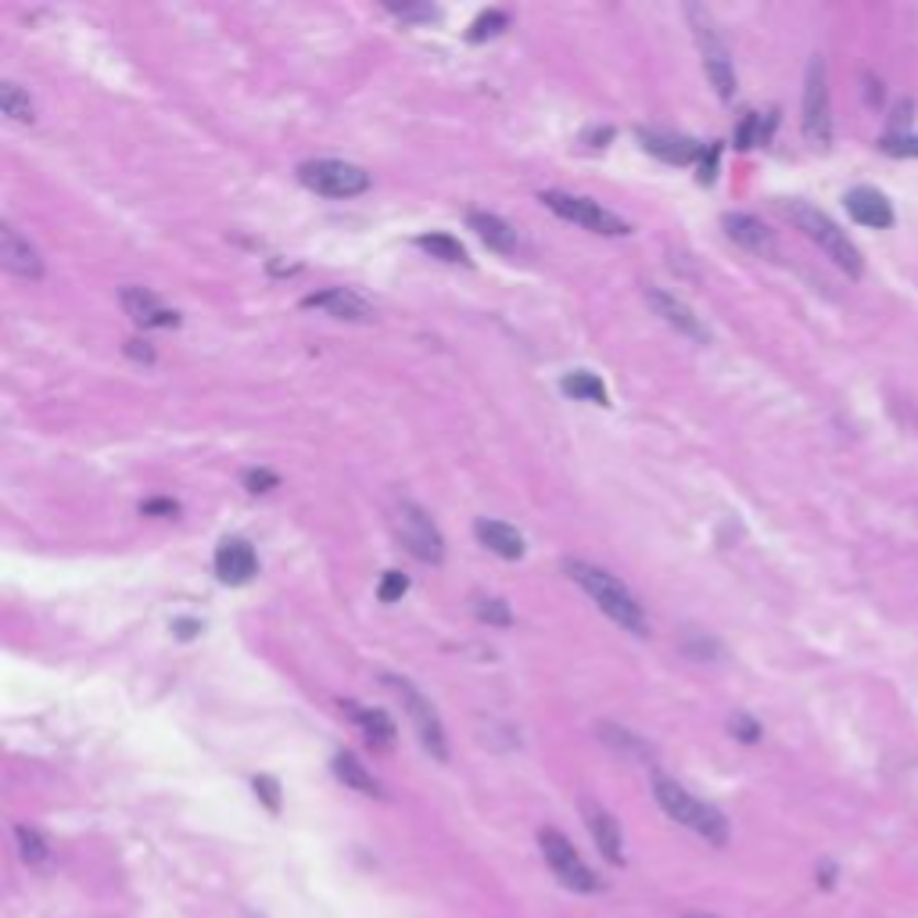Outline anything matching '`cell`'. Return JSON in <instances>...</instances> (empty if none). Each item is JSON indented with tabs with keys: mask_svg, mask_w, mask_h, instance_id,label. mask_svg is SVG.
Returning a JSON list of instances; mask_svg holds the SVG:
<instances>
[{
	"mask_svg": "<svg viewBox=\"0 0 918 918\" xmlns=\"http://www.w3.org/2000/svg\"><path fill=\"white\" fill-rule=\"evenodd\" d=\"M542 204L545 209H553L560 219H567V223H578V226L593 230V234H602V237H628L632 234V223H624L618 212L602 209V204L593 201V198L564 195V190H545Z\"/></svg>",
	"mask_w": 918,
	"mask_h": 918,
	"instance_id": "obj_7",
	"label": "cell"
},
{
	"mask_svg": "<svg viewBox=\"0 0 918 918\" xmlns=\"http://www.w3.org/2000/svg\"><path fill=\"white\" fill-rule=\"evenodd\" d=\"M564 571H567V578L582 588V593L593 596V602L607 613L613 624H621L624 632H632V635H650V621H646L642 602L628 593V588L613 578L610 571L588 564V560H564Z\"/></svg>",
	"mask_w": 918,
	"mask_h": 918,
	"instance_id": "obj_1",
	"label": "cell"
},
{
	"mask_svg": "<svg viewBox=\"0 0 918 918\" xmlns=\"http://www.w3.org/2000/svg\"><path fill=\"white\" fill-rule=\"evenodd\" d=\"M725 234H729L735 244H743L746 252H757V255H775V234L768 226L761 223L757 215H746V212H729L721 219Z\"/></svg>",
	"mask_w": 918,
	"mask_h": 918,
	"instance_id": "obj_19",
	"label": "cell"
},
{
	"mask_svg": "<svg viewBox=\"0 0 918 918\" xmlns=\"http://www.w3.org/2000/svg\"><path fill=\"white\" fill-rule=\"evenodd\" d=\"M804 136L815 147H829L832 141V104H829V73L826 58L815 54L804 73V104H800Z\"/></svg>",
	"mask_w": 918,
	"mask_h": 918,
	"instance_id": "obj_5",
	"label": "cell"
},
{
	"mask_svg": "<svg viewBox=\"0 0 918 918\" xmlns=\"http://www.w3.org/2000/svg\"><path fill=\"white\" fill-rule=\"evenodd\" d=\"M685 19H689L696 47H700V54H704V68H707L710 87L718 90V98L732 101L735 98V68H732L729 47H725L715 19H710L707 8H700V4H685Z\"/></svg>",
	"mask_w": 918,
	"mask_h": 918,
	"instance_id": "obj_4",
	"label": "cell"
},
{
	"mask_svg": "<svg viewBox=\"0 0 918 918\" xmlns=\"http://www.w3.org/2000/svg\"><path fill=\"white\" fill-rule=\"evenodd\" d=\"M653 797L661 804V811L667 818H675L678 826L693 829L696 836H704L707 843L725 847L729 843V818H725L718 807L704 804L700 797H693L689 789H682L671 775H653Z\"/></svg>",
	"mask_w": 918,
	"mask_h": 918,
	"instance_id": "obj_3",
	"label": "cell"
},
{
	"mask_svg": "<svg viewBox=\"0 0 918 918\" xmlns=\"http://www.w3.org/2000/svg\"><path fill=\"white\" fill-rule=\"evenodd\" d=\"M122 309L130 312L136 327H176L180 312L162 306L158 295H151L147 287H122Z\"/></svg>",
	"mask_w": 918,
	"mask_h": 918,
	"instance_id": "obj_16",
	"label": "cell"
},
{
	"mask_svg": "<svg viewBox=\"0 0 918 918\" xmlns=\"http://www.w3.org/2000/svg\"><path fill=\"white\" fill-rule=\"evenodd\" d=\"M141 513L144 517H176L180 513V506H176L173 499H151V502H141Z\"/></svg>",
	"mask_w": 918,
	"mask_h": 918,
	"instance_id": "obj_37",
	"label": "cell"
},
{
	"mask_svg": "<svg viewBox=\"0 0 918 918\" xmlns=\"http://www.w3.org/2000/svg\"><path fill=\"white\" fill-rule=\"evenodd\" d=\"M215 574L223 585H248L258 574V556L244 539H226L215 550Z\"/></svg>",
	"mask_w": 918,
	"mask_h": 918,
	"instance_id": "obj_14",
	"label": "cell"
},
{
	"mask_svg": "<svg viewBox=\"0 0 918 918\" xmlns=\"http://www.w3.org/2000/svg\"><path fill=\"white\" fill-rule=\"evenodd\" d=\"M506 22H510V19H506L502 11H488V15H482V19H477V22L471 25L467 36L474 40V44H477V40H485V36H499V33L506 30Z\"/></svg>",
	"mask_w": 918,
	"mask_h": 918,
	"instance_id": "obj_31",
	"label": "cell"
},
{
	"mask_svg": "<svg viewBox=\"0 0 918 918\" xmlns=\"http://www.w3.org/2000/svg\"><path fill=\"white\" fill-rule=\"evenodd\" d=\"M395 520H399V534H402L409 553H413L417 560H423V564H442L445 560V539H442V531L434 528V520L423 513L417 502H402L399 517Z\"/></svg>",
	"mask_w": 918,
	"mask_h": 918,
	"instance_id": "obj_10",
	"label": "cell"
},
{
	"mask_svg": "<svg viewBox=\"0 0 918 918\" xmlns=\"http://www.w3.org/2000/svg\"><path fill=\"white\" fill-rule=\"evenodd\" d=\"M639 141L653 158L671 162V166H700L704 147H707V144L693 141V136H685V133H675V130H639Z\"/></svg>",
	"mask_w": 918,
	"mask_h": 918,
	"instance_id": "obj_11",
	"label": "cell"
},
{
	"mask_svg": "<svg viewBox=\"0 0 918 918\" xmlns=\"http://www.w3.org/2000/svg\"><path fill=\"white\" fill-rule=\"evenodd\" d=\"M0 112H4L11 122H22V126H30V122L36 119V104H33V98L19 84H0Z\"/></svg>",
	"mask_w": 918,
	"mask_h": 918,
	"instance_id": "obj_25",
	"label": "cell"
},
{
	"mask_svg": "<svg viewBox=\"0 0 918 918\" xmlns=\"http://www.w3.org/2000/svg\"><path fill=\"white\" fill-rule=\"evenodd\" d=\"M646 301H650V309L656 312V317L661 320H667L671 327H675V331H682L685 338H693V341H710V334H707V327L700 323V317H696V312L689 309V306H682V301L675 298V295H667V291H661V287H650L646 284Z\"/></svg>",
	"mask_w": 918,
	"mask_h": 918,
	"instance_id": "obj_15",
	"label": "cell"
},
{
	"mask_svg": "<svg viewBox=\"0 0 918 918\" xmlns=\"http://www.w3.org/2000/svg\"><path fill=\"white\" fill-rule=\"evenodd\" d=\"M380 682H385L388 689L402 700V707H406L409 721H413V729H417V735H420L423 750H428L431 757H438V761H449V743H445L442 718H438V710L431 707L428 696H423L409 678H399V675H385Z\"/></svg>",
	"mask_w": 918,
	"mask_h": 918,
	"instance_id": "obj_6",
	"label": "cell"
},
{
	"mask_svg": "<svg viewBox=\"0 0 918 918\" xmlns=\"http://www.w3.org/2000/svg\"><path fill=\"white\" fill-rule=\"evenodd\" d=\"M843 201H847V212H851L854 223L872 226V230L894 226V204L886 201L883 190H875V187H854Z\"/></svg>",
	"mask_w": 918,
	"mask_h": 918,
	"instance_id": "obj_18",
	"label": "cell"
},
{
	"mask_svg": "<svg viewBox=\"0 0 918 918\" xmlns=\"http://www.w3.org/2000/svg\"><path fill=\"white\" fill-rule=\"evenodd\" d=\"M729 729H732V735L739 739V743H757V739H761V725L753 721L750 715H735L729 721Z\"/></svg>",
	"mask_w": 918,
	"mask_h": 918,
	"instance_id": "obj_33",
	"label": "cell"
},
{
	"mask_svg": "<svg viewBox=\"0 0 918 918\" xmlns=\"http://www.w3.org/2000/svg\"><path fill=\"white\" fill-rule=\"evenodd\" d=\"M783 215L789 219L793 226L800 230V234L807 237V241H815L821 252H826L829 258L836 266H840L847 277H861V273H865V258H861V252H858V244L847 237V230H840L832 223V219L821 212V209H815V204H807V201H797V198H789V201H783Z\"/></svg>",
	"mask_w": 918,
	"mask_h": 918,
	"instance_id": "obj_2",
	"label": "cell"
},
{
	"mask_svg": "<svg viewBox=\"0 0 918 918\" xmlns=\"http://www.w3.org/2000/svg\"><path fill=\"white\" fill-rule=\"evenodd\" d=\"M406 588H409L406 574H399V571H388L385 578H380L377 596H380V602H395V599H402V596H406Z\"/></svg>",
	"mask_w": 918,
	"mask_h": 918,
	"instance_id": "obj_32",
	"label": "cell"
},
{
	"mask_svg": "<svg viewBox=\"0 0 918 918\" xmlns=\"http://www.w3.org/2000/svg\"><path fill=\"white\" fill-rule=\"evenodd\" d=\"M417 244L423 252H431L434 258H442V263H456V266H467L471 263V255L467 248L456 241V237H449V234H420Z\"/></svg>",
	"mask_w": 918,
	"mask_h": 918,
	"instance_id": "obj_26",
	"label": "cell"
},
{
	"mask_svg": "<svg viewBox=\"0 0 918 918\" xmlns=\"http://www.w3.org/2000/svg\"><path fill=\"white\" fill-rule=\"evenodd\" d=\"M0 263H4L8 273H15V277H25V280L44 277V258H40L36 244L30 237H22L11 223L0 226Z\"/></svg>",
	"mask_w": 918,
	"mask_h": 918,
	"instance_id": "obj_12",
	"label": "cell"
},
{
	"mask_svg": "<svg viewBox=\"0 0 918 918\" xmlns=\"http://www.w3.org/2000/svg\"><path fill=\"white\" fill-rule=\"evenodd\" d=\"M599 735L607 739V743L618 746V750H624V753H635V757H650V746L642 743L639 735L618 729V725H599Z\"/></svg>",
	"mask_w": 918,
	"mask_h": 918,
	"instance_id": "obj_29",
	"label": "cell"
},
{
	"mask_svg": "<svg viewBox=\"0 0 918 918\" xmlns=\"http://www.w3.org/2000/svg\"><path fill=\"white\" fill-rule=\"evenodd\" d=\"M883 151L894 158H918V136L915 133H886Z\"/></svg>",
	"mask_w": 918,
	"mask_h": 918,
	"instance_id": "obj_30",
	"label": "cell"
},
{
	"mask_svg": "<svg viewBox=\"0 0 918 918\" xmlns=\"http://www.w3.org/2000/svg\"><path fill=\"white\" fill-rule=\"evenodd\" d=\"M564 388L567 395H574V399H582V402H593V406H607L610 402V391L607 385L596 377V374H588V369H574V374L564 377Z\"/></svg>",
	"mask_w": 918,
	"mask_h": 918,
	"instance_id": "obj_24",
	"label": "cell"
},
{
	"mask_svg": "<svg viewBox=\"0 0 918 918\" xmlns=\"http://www.w3.org/2000/svg\"><path fill=\"white\" fill-rule=\"evenodd\" d=\"M173 628H176V635H180V639H195V635L201 632L198 621H176Z\"/></svg>",
	"mask_w": 918,
	"mask_h": 918,
	"instance_id": "obj_39",
	"label": "cell"
},
{
	"mask_svg": "<svg viewBox=\"0 0 918 918\" xmlns=\"http://www.w3.org/2000/svg\"><path fill=\"white\" fill-rule=\"evenodd\" d=\"M15 840H19V851H22V858L30 861V865H44L47 854H51V847H47V840H44V832L33 829V826H19V829H15Z\"/></svg>",
	"mask_w": 918,
	"mask_h": 918,
	"instance_id": "obj_27",
	"label": "cell"
},
{
	"mask_svg": "<svg viewBox=\"0 0 918 918\" xmlns=\"http://www.w3.org/2000/svg\"><path fill=\"white\" fill-rule=\"evenodd\" d=\"M474 534H477V542H482L485 550H491L502 560H520V556H524V534H520L517 528H510V524H502V520L482 517L474 524Z\"/></svg>",
	"mask_w": 918,
	"mask_h": 918,
	"instance_id": "obj_20",
	"label": "cell"
},
{
	"mask_svg": "<svg viewBox=\"0 0 918 918\" xmlns=\"http://www.w3.org/2000/svg\"><path fill=\"white\" fill-rule=\"evenodd\" d=\"M244 485H248V491H269V488H277V474L273 471H244Z\"/></svg>",
	"mask_w": 918,
	"mask_h": 918,
	"instance_id": "obj_36",
	"label": "cell"
},
{
	"mask_svg": "<svg viewBox=\"0 0 918 918\" xmlns=\"http://www.w3.org/2000/svg\"><path fill=\"white\" fill-rule=\"evenodd\" d=\"M349 715H352V721L366 732V739H374V743H385V746L395 743V721L385 715V710L349 704Z\"/></svg>",
	"mask_w": 918,
	"mask_h": 918,
	"instance_id": "obj_23",
	"label": "cell"
},
{
	"mask_svg": "<svg viewBox=\"0 0 918 918\" xmlns=\"http://www.w3.org/2000/svg\"><path fill=\"white\" fill-rule=\"evenodd\" d=\"M334 775H338L349 789L363 793V797H385V789H380V783L363 768L355 753H338V757H334Z\"/></svg>",
	"mask_w": 918,
	"mask_h": 918,
	"instance_id": "obj_22",
	"label": "cell"
},
{
	"mask_svg": "<svg viewBox=\"0 0 918 918\" xmlns=\"http://www.w3.org/2000/svg\"><path fill=\"white\" fill-rule=\"evenodd\" d=\"M252 786H255L258 797L266 800L269 811H280V786H277V778H273V775H255Z\"/></svg>",
	"mask_w": 918,
	"mask_h": 918,
	"instance_id": "obj_34",
	"label": "cell"
},
{
	"mask_svg": "<svg viewBox=\"0 0 918 918\" xmlns=\"http://www.w3.org/2000/svg\"><path fill=\"white\" fill-rule=\"evenodd\" d=\"M582 815H585V826L593 832V840L599 847V854L610 861V865H624V836L618 818H613L607 807L596 804V800H585L582 804Z\"/></svg>",
	"mask_w": 918,
	"mask_h": 918,
	"instance_id": "obj_13",
	"label": "cell"
},
{
	"mask_svg": "<svg viewBox=\"0 0 918 918\" xmlns=\"http://www.w3.org/2000/svg\"><path fill=\"white\" fill-rule=\"evenodd\" d=\"M718 162H721V144H707L704 147V158H700V184H715Z\"/></svg>",
	"mask_w": 918,
	"mask_h": 918,
	"instance_id": "obj_35",
	"label": "cell"
},
{
	"mask_svg": "<svg viewBox=\"0 0 918 918\" xmlns=\"http://www.w3.org/2000/svg\"><path fill=\"white\" fill-rule=\"evenodd\" d=\"M685 918H715V915H685Z\"/></svg>",
	"mask_w": 918,
	"mask_h": 918,
	"instance_id": "obj_40",
	"label": "cell"
},
{
	"mask_svg": "<svg viewBox=\"0 0 918 918\" xmlns=\"http://www.w3.org/2000/svg\"><path fill=\"white\" fill-rule=\"evenodd\" d=\"M306 309H323L331 312L334 320H349V323H369L374 320V309L366 306V298H360L349 287H331V291H320V295H309L301 301Z\"/></svg>",
	"mask_w": 918,
	"mask_h": 918,
	"instance_id": "obj_17",
	"label": "cell"
},
{
	"mask_svg": "<svg viewBox=\"0 0 918 918\" xmlns=\"http://www.w3.org/2000/svg\"><path fill=\"white\" fill-rule=\"evenodd\" d=\"M474 613H477V621H485V624H499V628L513 624V613L506 607V599H499V596H482L474 602Z\"/></svg>",
	"mask_w": 918,
	"mask_h": 918,
	"instance_id": "obj_28",
	"label": "cell"
},
{
	"mask_svg": "<svg viewBox=\"0 0 918 918\" xmlns=\"http://www.w3.org/2000/svg\"><path fill=\"white\" fill-rule=\"evenodd\" d=\"M539 847H542L545 865L553 869V875H556V880L564 883L567 889H574V894H596V889H599L596 872L585 865L582 854L574 851V843L567 840L564 832L553 829V826H545V829L539 832Z\"/></svg>",
	"mask_w": 918,
	"mask_h": 918,
	"instance_id": "obj_9",
	"label": "cell"
},
{
	"mask_svg": "<svg viewBox=\"0 0 918 918\" xmlns=\"http://www.w3.org/2000/svg\"><path fill=\"white\" fill-rule=\"evenodd\" d=\"M126 352L133 360H144V363H155V349L144 345V341H126Z\"/></svg>",
	"mask_w": 918,
	"mask_h": 918,
	"instance_id": "obj_38",
	"label": "cell"
},
{
	"mask_svg": "<svg viewBox=\"0 0 918 918\" xmlns=\"http://www.w3.org/2000/svg\"><path fill=\"white\" fill-rule=\"evenodd\" d=\"M298 180L327 198H355V195H363V190H369V173L363 166H352V162H341V158L301 162Z\"/></svg>",
	"mask_w": 918,
	"mask_h": 918,
	"instance_id": "obj_8",
	"label": "cell"
},
{
	"mask_svg": "<svg viewBox=\"0 0 918 918\" xmlns=\"http://www.w3.org/2000/svg\"><path fill=\"white\" fill-rule=\"evenodd\" d=\"M467 223L477 237H482L491 252H502V255H513L517 252V230L506 223V219H499L496 212H471L467 215Z\"/></svg>",
	"mask_w": 918,
	"mask_h": 918,
	"instance_id": "obj_21",
	"label": "cell"
}]
</instances>
